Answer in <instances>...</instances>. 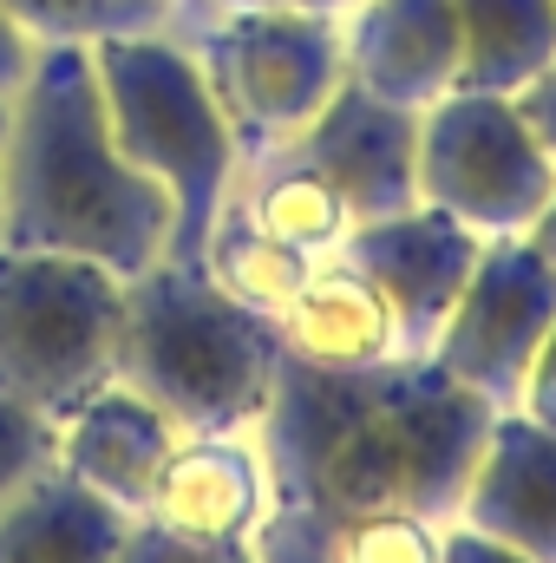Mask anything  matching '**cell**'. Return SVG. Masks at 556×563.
Segmentation results:
<instances>
[{
  "label": "cell",
  "instance_id": "obj_1",
  "mask_svg": "<svg viewBox=\"0 0 556 563\" xmlns=\"http://www.w3.org/2000/svg\"><path fill=\"white\" fill-rule=\"evenodd\" d=\"M498 407L458 387L432 354H393L374 367H308L281 354L256 452L269 498L327 511H419L458 518L465 478L491 439Z\"/></svg>",
  "mask_w": 556,
  "mask_h": 563
},
{
  "label": "cell",
  "instance_id": "obj_2",
  "mask_svg": "<svg viewBox=\"0 0 556 563\" xmlns=\"http://www.w3.org/2000/svg\"><path fill=\"white\" fill-rule=\"evenodd\" d=\"M177 203L119 151L92 46H40L7 99L0 144V243L86 256L119 282L164 263Z\"/></svg>",
  "mask_w": 556,
  "mask_h": 563
},
{
  "label": "cell",
  "instance_id": "obj_3",
  "mask_svg": "<svg viewBox=\"0 0 556 563\" xmlns=\"http://www.w3.org/2000/svg\"><path fill=\"white\" fill-rule=\"evenodd\" d=\"M281 367L269 314L243 308L203 263H151L125 282L119 380L164 407L184 439H249Z\"/></svg>",
  "mask_w": 556,
  "mask_h": 563
},
{
  "label": "cell",
  "instance_id": "obj_4",
  "mask_svg": "<svg viewBox=\"0 0 556 563\" xmlns=\"http://www.w3.org/2000/svg\"><path fill=\"white\" fill-rule=\"evenodd\" d=\"M92 73H99V99L119 151L144 177H157L177 203V230L164 256L203 263V243L223 203L236 197V164H243L236 132L203 79V59L164 33H125L92 46Z\"/></svg>",
  "mask_w": 556,
  "mask_h": 563
},
{
  "label": "cell",
  "instance_id": "obj_5",
  "mask_svg": "<svg viewBox=\"0 0 556 563\" xmlns=\"http://www.w3.org/2000/svg\"><path fill=\"white\" fill-rule=\"evenodd\" d=\"M125 282L86 256L0 243V387L46 420L119 380Z\"/></svg>",
  "mask_w": 556,
  "mask_h": 563
},
{
  "label": "cell",
  "instance_id": "obj_6",
  "mask_svg": "<svg viewBox=\"0 0 556 563\" xmlns=\"http://www.w3.org/2000/svg\"><path fill=\"white\" fill-rule=\"evenodd\" d=\"M197 59L249 164L288 144L301 125H314V112L347 79V40H341V20L327 13L223 7Z\"/></svg>",
  "mask_w": 556,
  "mask_h": 563
},
{
  "label": "cell",
  "instance_id": "obj_7",
  "mask_svg": "<svg viewBox=\"0 0 556 563\" xmlns=\"http://www.w3.org/2000/svg\"><path fill=\"white\" fill-rule=\"evenodd\" d=\"M556 190V157L504 92H445L419 112V203L478 236H531Z\"/></svg>",
  "mask_w": 556,
  "mask_h": 563
},
{
  "label": "cell",
  "instance_id": "obj_8",
  "mask_svg": "<svg viewBox=\"0 0 556 563\" xmlns=\"http://www.w3.org/2000/svg\"><path fill=\"white\" fill-rule=\"evenodd\" d=\"M556 321V256L537 250V236H485V256L471 282L458 288L438 341L425 347L458 387L485 394L498 413L518 407L524 374Z\"/></svg>",
  "mask_w": 556,
  "mask_h": 563
},
{
  "label": "cell",
  "instance_id": "obj_9",
  "mask_svg": "<svg viewBox=\"0 0 556 563\" xmlns=\"http://www.w3.org/2000/svg\"><path fill=\"white\" fill-rule=\"evenodd\" d=\"M347 269L374 282V295L387 301L393 314V334H400V354H425L458 301V288L471 282L478 256H485V236L465 230L458 217L413 203V210H393V217H374V223H354L347 243L334 250Z\"/></svg>",
  "mask_w": 556,
  "mask_h": 563
},
{
  "label": "cell",
  "instance_id": "obj_10",
  "mask_svg": "<svg viewBox=\"0 0 556 563\" xmlns=\"http://www.w3.org/2000/svg\"><path fill=\"white\" fill-rule=\"evenodd\" d=\"M269 157L321 170L347 197L354 223L419 203V112L367 92L360 79H341V92L314 112V125H301Z\"/></svg>",
  "mask_w": 556,
  "mask_h": 563
},
{
  "label": "cell",
  "instance_id": "obj_11",
  "mask_svg": "<svg viewBox=\"0 0 556 563\" xmlns=\"http://www.w3.org/2000/svg\"><path fill=\"white\" fill-rule=\"evenodd\" d=\"M458 518L504 538L531 563H556V426L504 407L465 478Z\"/></svg>",
  "mask_w": 556,
  "mask_h": 563
},
{
  "label": "cell",
  "instance_id": "obj_12",
  "mask_svg": "<svg viewBox=\"0 0 556 563\" xmlns=\"http://www.w3.org/2000/svg\"><path fill=\"white\" fill-rule=\"evenodd\" d=\"M347 79L425 112L458 86V7L452 0H360L341 20Z\"/></svg>",
  "mask_w": 556,
  "mask_h": 563
},
{
  "label": "cell",
  "instance_id": "obj_13",
  "mask_svg": "<svg viewBox=\"0 0 556 563\" xmlns=\"http://www.w3.org/2000/svg\"><path fill=\"white\" fill-rule=\"evenodd\" d=\"M177 420L164 407H151L138 387L105 380L99 394H86L66 420H59V465L92 485L99 498H112L119 511L144 518L151 485L164 472V459L177 452Z\"/></svg>",
  "mask_w": 556,
  "mask_h": 563
},
{
  "label": "cell",
  "instance_id": "obj_14",
  "mask_svg": "<svg viewBox=\"0 0 556 563\" xmlns=\"http://www.w3.org/2000/svg\"><path fill=\"white\" fill-rule=\"evenodd\" d=\"M269 511V465L249 439H177L144 518L190 538H249Z\"/></svg>",
  "mask_w": 556,
  "mask_h": 563
},
{
  "label": "cell",
  "instance_id": "obj_15",
  "mask_svg": "<svg viewBox=\"0 0 556 563\" xmlns=\"http://www.w3.org/2000/svg\"><path fill=\"white\" fill-rule=\"evenodd\" d=\"M438 518L419 511H327L269 498L249 531L256 563H438Z\"/></svg>",
  "mask_w": 556,
  "mask_h": 563
},
{
  "label": "cell",
  "instance_id": "obj_16",
  "mask_svg": "<svg viewBox=\"0 0 556 563\" xmlns=\"http://www.w3.org/2000/svg\"><path fill=\"white\" fill-rule=\"evenodd\" d=\"M281 354L288 361H308V367H374V361H393L400 354V334H393V314L387 301L374 295V282L360 269H347L341 256H321L314 276L294 288V301L276 314Z\"/></svg>",
  "mask_w": 556,
  "mask_h": 563
},
{
  "label": "cell",
  "instance_id": "obj_17",
  "mask_svg": "<svg viewBox=\"0 0 556 563\" xmlns=\"http://www.w3.org/2000/svg\"><path fill=\"white\" fill-rule=\"evenodd\" d=\"M132 511L79 485L59 459L0 511V563H119Z\"/></svg>",
  "mask_w": 556,
  "mask_h": 563
},
{
  "label": "cell",
  "instance_id": "obj_18",
  "mask_svg": "<svg viewBox=\"0 0 556 563\" xmlns=\"http://www.w3.org/2000/svg\"><path fill=\"white\" fill-rule=\"evenodd\" d=\"M458 7V86L518 99L556 66V0H452Z\"/></svg>",
  "mask_w": 556,
  "mask_h": 563
},
{
  "label": "cell",
  "instance_id": "obj_19",
  "mask_svg": "<svg viewBox=\"0 0 556 563\" xmlns=\"http://www.w3.org/2000/svg\"><path fill=\"white\" fill-rule=\"evenodd\" d=\"M203 276L216 282L223 295H236L243 308H256V314L276 321L281 308L294 301V288L314 276V256H301L294 243L269 236V230L230 197L223 217H216V230H210V243H203Z\"/></svg>",
  "mask_w": 556,
  "mask_h": 563
},
{
  "label": "cell",
  "instance_id": "obj_20",
  "mask_svg": "<svg viewBox=\"0 0 556 563\" xmlns=\"http://www.w3.org/2000/svg\"><path fill=\"white\" fill-rule=\"evenodd\" d=\"M256 177H249V190H243V210L281 236V243H294L301 256H334L341 243H347V230H354V210H347V197L321 177V170H308V164H281V157H256L249 164Z\"/></svg>",
  "mask_w": 556,
  "mask_h": 563
},
{
  "label": "cell",
  "instance_id": "obj_21",
  "mask_svg": "<svg viewBox=\"0 0 556 563\" xmlns=\"http://www.w3.org/2000/svg\"><path fill=\"white\" fill-rule=\"evenodd\" d=\"M0 13L33 46H99L125 33H164V0H0Z\"/></svg>",
  "mask_w": 556,
  "mask_h": 563
},
{
  "label": "cell",
  "instance_id": "obj_22",
  "mask_svg": "<svg viewBox=\"0 0 556 563\" xmlns=\"http://www.w3.org/2000/svg\"><path fill=\"white\" fill-rule=\"evenodd\" d=\"M59 459V420H46L40 407L13 400L0 387V511Z\"/></svg>",
  "mask_w": 556,
  "mask_h": 563
},
{
  "label": "cell",
  "instance_id": "obj_23",
  "mask_svg": "<svg viewBox=\"0 0 556 563\" xmlns=\"http://www.w3.org/2000/svg\"><path fill=\"white\" fill-rule=\"evenodd\" d=\"M119 563H256L249 538H190L157 518H132Z\"/></svg>",
  "mask_w": 556,
  "mask_h": 563
},
{
  "label": "cell",
  "instance_id": "obj_24",
  "mask_svg": "<svg viewBox=\"0 0 556 563\" xmlns=\"http://www.w3.org/2000/svg\"><path fill=\"white\" fill-rule=\"evenodd\" d=\"M438 563H531L524 551H511L504 538L465 525V518H445V538H438Z\"/></svg>",
  "mask_w": 556,
  "mask_h": 563
},
{
  "label": "cell",
  "instance_id": "obj_25",
  "mask_svg": "<svg viewBox=\"0 0 556 563\" xmlns=\"http://www.w3.org/2000/svg\"><path fill=\"white\" fill-rule=\"evenodd\" d=\"M518 413H531L537 426H556V321L544 334V347H537V361H531V374H524Z\"/></svg>",
  "mask_w": 556,
  "mask_h": 563
},
{
  "label": "cell",
  "instance_id": "obj_26",
  "mask_svg": "<svg viewBox=\"0 0 556 563\" xmlns=\"http://www.w3.org/2000/svg\"><path fill=\"white\" fill-rule=\"evenodd\" d=\"M33 53H40V46H33V40H26V33L0 13V99H13V92H20V79H26Z\"/></svg>",
  "mask_w": 556,
  "mask_h": 563
},
{
  "label": "cell",
  "instance_id": "obj_27",
  "mask_svg": "<svg viewBox=\"0 0 556 563\" xmlns=\"http://www.w3.org/2000/svg\"><path fill=\"white\" fill-rule=\"evenodd\" d=\"M216 7H276V13H327V20H347L360 0H216Z\"/></svg>",
  "mask_w": 556,
  "mask_h": 563
},
{
  "label": "cell",
  "instance_id": "obj_28",
  "mask_svg": "<svg viewBox=\"0 0 556 563\" xmlns=\"http://www.w3.org/2000/svg\"><path fill=\"white\" fill-rule=\"evenodd\" d=\"M531 236H537V250H544V256H556V190H551V203H544V217H537V230H531Z\"/></svg>",
  "mask_w": 556,
  "mask_h": 563
},
{
  "label": "cell",
  "instance_id": "obj_29",
  "mask_svg": "<svg viewBox=\"0 0 556 563\" xmlns=\"http://www.w3.org/2000/svg\"><path fill=\"white\" fill-rule=\"evenodd\" d=\"M164 7H170V13H210L216 0H164Z\"/></svg>",
  "mask_w": 556,
  "mask_h": 563
},
{
  "label": "cell",
  "instance_id": "obj_30",
  "mask_svg": "<svg viewBox=\"0 0 556 563\" xmlns=\"http://www.w3.org/2000/svg\"><path fill=\"white\" fill-rule=\"evenodd\" d=\"M0 144H7V99H0Z\"/></svg>",
  "mask_w": 556,
  "mask_h": 563
}]
</instances>
